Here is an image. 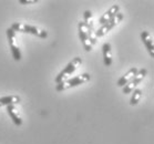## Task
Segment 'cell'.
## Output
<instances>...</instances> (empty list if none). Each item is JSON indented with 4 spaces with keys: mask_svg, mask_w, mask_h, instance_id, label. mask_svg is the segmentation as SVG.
<instances>
[{
    "mask_svg": "<svg viewBox=\"0 0 154 144\" xmlns=\"http://www.w3.org/2000/svg\"><path fill=\"white\" fill-rule=\"evenodd\" d=\"M90 78L91 77H90V74L89 73L79 74V75H77V77L68 79V80L63 81V82H61V83H58L56 87V90L57 91H64V90H68V89H70V88H75V87H78V85L85 83L87 81L90 80Z\"/></svg>",
    "mask_w": 154,
    "mask_h": 144,
    "instance_id": "1",
    "label": "cell"
},
{
    "mask_svg": "<svg viewBox=\"0 0 154 144\" xmlns=\"http://www.w3.org/2000/svg\"><path fill=\"white\" fill-rule=\"evenodd\" d=\"M11 29L16 32H23V33H30V35H37L39 38H47L48 37V33L47 31L42 30V29H39L35 26H30V25H25V23H19V22H14L11 26Z\"/></svg>",
    "mask_w": 154,
    "mask_h": 144,
    "instance_id": "2",
    "label": "cell"
},
{
    "mask_svg": "<svg viewBox=\"0 0 154 144\" xmlns=\"http://www.w3.org/2000/svg\"><path fill=\"white\" fill-rule=\"evenodd\" d=\"M81 63H82V59H81V58H74L71 62H69V63L67 64V67L64 68V69L57 75L56 79H54V82L58 84V83H61L63 81L68 80V78L70 77L71 74L73 73L74 71L80 67Z\"/></svg>",
    "mask_w": 154,
    "mask_h": 144,
    "instance_id": "3",
    "label": "cell"
},
{
    "mask_svg": "<svg viewBox=\"0 0 154 144\" xmlns=\"http://www.w3.org/2000/svg\"><path fill=\"white\" fill-rule=\"evenodd\" d=\"M122 19H123V14H121V12H118V14H116L113 18H111L109 21L105 22L104 25H102L98 30H95V37H97V38H100V37L105 35L111 29L114 28Z\"/></svg>",
    "mask_w": 154,
    "mask_h": 144,
    "instance_id": "4",
    "label": "cell"
},
{
    "mask_svg": "<svg viewBox=\"0 0 154 144\" xmlns=\"http://www.w3.org/2000/svg\"><path fill=\"white\" fill-rule=\"evenodd\" d=\"M7 37H8V42L10 46L11 54L14 57V59L16 61H20L21 60V52L19 47L16 44L17 42V35H16V31H14L11 28L7 29Z\"/></svg>",
    "mask_w": 154,
    "mask_h": 144,
    "instance_id": "5",
    "label": "cell"
},
{
    "mask_svg": "<svg viewBox=\"0 0 154 144\" xmlns=\"http://www.w3.org/2000/svg\"><path fill=\"white\" fill-rule=\"evenodd\" d=\"M146 72H147V71L145 70V69H141V70H137V75L134 77L133 80L130 81L128 84L123 87V93H124V94H128V93H131V92H133V90L137 88V84H139L141 81L144 79V77L146 75Z\"/></svg>",
    "mask_w": 154,
    "mask_h": 144,
    "instance_id": "6",
    "label": "cell"
},
{
    "mask_svg": "<svg viewBox=\"0 0 154 144\" xmlns=\"http://www.w3.org/2000/svg\"><path fill=\"white\" fill-rule=\"evenodd\" d=\"M79 37L83 43L85 51H90L92 49V46L89 41V38H88V26L84 23V21H81L79 23Z\"/></svg>",
    "mask_w": 154,
    "mask_h": 144,
    "instance_id": "7",
    "label": "cell"
},
{
    "mask_svg": "<svg viewBox=\"0 0 154 144\" xmlns=\"http://www.w3.org/2000/svg\"><path fill=\"white\" fill-rule=\"evenodd\" d=\"M137 68H131L128 72H126L123 77H121L119 79V81H118V87H124V85H126L128 83H129L130 81H132L134 79V77L137 75Z\"/></svg>",
    "mask_w": 154,
    "mask_h": 144,
    "instance_id": "8",
    "label": "cell"
},
{
    "mask_svg": "<svg viewBox=\"0 0 154 144\" xmlns=\"http://www.w3.org/2000/svg\"><path fill=\"white\" fill-rule=\"evenodd\" d=\"M141 39H142L143 43L145 44V47H146V49H147V51H149V53L151 54V57L154 58V44H153V39H152L151 35L147 31H142V33H141Z\"/></svg>",
    "mask_w": 154,
    "mask_h": 144,
    "instance_id": "9",
    "label": "cell"
},
{
    "mask_svg": "<svg viewBox=\"0 0 154 144\" xmlns=\"http://www.w3.org/2000/svg\"><path fill=\"white\" fill-rule=\"evenodd\" d=\"M118 12H120V7L118 6V5H114V6H112V7L110 8L105 14H103V16H102L100 19H99V23L100 25H104L105 22L109 21L111 18H113L114 16H116Z\"/></svg>",
    "mask_w": 154,
    "mask_h": 144,
    "instance_id": "10",
    "label": "cell"
},
{
    "mask_svg": "<svg viewBox=\"0 0 154 144\" xmlns=\"http://www.w3.org/2000/svg\"><path fill=\"white\" fill-rule=\"evenodd\" d=\"M102 51H103V61L106 67H110L112 64V51H111V44L109 42L103 43L102 47Z\"/></svg>",
    "mask_w": 154,
    "mask_h": 144,
    "instance_id": "11",
    "label": "cell"
},
{
    "mask_svg": "<svg viewBox=\"0 0 154 144\" xmlns=\"http://www.w3.org/2000/svg\"><path fill=\"white\" fill-rule=\"evenodd\" d=\"M21 99L18 95H8L0 98V108L1 106H16L18 103H20Z\"/></svg>",
    "mask_w": 154,
    "mask_h": 144,
    "instance_id": "12",
    "label": "cell"
},
{
    "mask_svg": "<svg viewBox=\"0 0 154 144\" xmlns=\"http://www.w3.org/2000/svg\"><path fill=\"white\" fill-rule=\"evenodd\" d=\"M7 111L16 125H21V124H22V120H21V116L19 115V113H18V110H17V108H16V106H8Z\"/></svg>",
    "mask_w": 154,
    "mask_h": 144,
    "instance_id": "13",
    "label": "cell"
},
{
    "mask_svg": "<svg viewBox=\"0 0 154 144\" xmlns=\"http://www.w3.org/2000/svg\"><path fill=\"white\" fill-rule=\"evenodd\" d=\"M141 97H142V90H140V89L133 90V93H132V97H131V100H130V104L131 106H137V103L140 102Z\"/></svg>",
    "mask_w": 154,
    "mask_h": 144,
    "instance_id": "14",
    "label": "cell"
},
{
    "mask_svg": "<svg viewBox=\"0 0 154 144\" xmlns=\"http://www.w3.org/2000/svg\"><path fill=\"white\" fill-rule=\"evenodd\" d=\"M84 23L88 26V28H89V29L95 30V29H94V23H93V20H92L91 11H89V10L84 11Z\"/></svg>",
    "mask_w": 154,
    "mask_h": 144,
    "instance_id": "15",
    "label": "cell"
},
{
    "mask_svg": "<svg viewBox=\"0 0 154 144\" xmlns=\"http://www.w3.org/2000/svg\"><path fill=\"white\" fill-rule=\"evenodd\" d=\"M19 2L21 5H29V4H35V2H38V0H20Z\"/></svg>",
    "mask_w": 154,
    "mask_h": 144,
    "instance_id": "16",
    "label": "cell"
}]
</instances>
